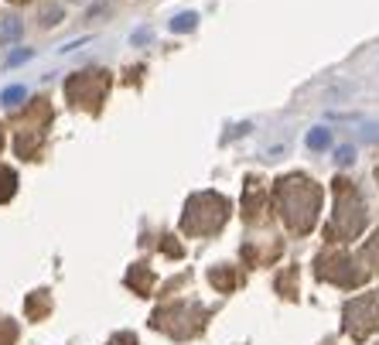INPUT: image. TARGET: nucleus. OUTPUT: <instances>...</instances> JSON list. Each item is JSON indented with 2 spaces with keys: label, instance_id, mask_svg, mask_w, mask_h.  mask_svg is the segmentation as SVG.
<instances>
[{
  "label": "nucleus",
  "instance_id": "f257e3e1",
  "mask_svg": "<svg viewBox=\"0 0 379 345\" xmlns=\"http://www.w3.org/2000/svg\"><path fill=\"white\" fill-rule=\"evenodd\" d=\"M24 34V24H21V17H14V14H0V45H7V41H17Z\"/></svg>",
  "mask_w": 379,
  "mask_h": 345
},
{
  "label": "nucleus",
  "instance_id": "f03ea898",
  "mask_svg": "<svg viewBox=\"0 0 379 345\" xmlns=\"http://www.w3.org/2000/svg\"><path fill=\"white\" fill-rule=\"evenodd\" d=\"M332 144V134L325 130V127H314V130H307V147L311 151H325Z\"/></svg>",
  "mask_w": 379,
  "mask_h": 345
},
{
  "label": "nucleus",
  "instance_id": "7ed1b4c3",
  "mask_svg": "<svg viewBox=\"0 0 379 345\" xmlns=\"http://www.w3.org/2000/svg\"><path fill=\"white\" fill-rule=\"evenodd\" d=\"M14 185H17V174L10 168H0V202H7L14 195Z\"/></svg>",
  "mask_w": 379,
  "mask_h": 345
},
{
  "label": "nucleus",
  "instance_id": "20e7f679",
  "mask_svg": "<svg viewBox=\"0 0 379 345\" xmlns=\"http://www.w3.org/2000/svg\"><path fill=\"white\" fill-rule=\"evenodd\" d=\"M195 24H198V14H178V17H175V21H171V31H178V34H182V31H191V28H195Z\"/></svg>",
  "mask_w": 379,
  "mask_h": 345
},
{
  "label": "nucleus",
  "instance_id": "39448f33",
  "mask_svg": "<svg viewBox=\"0 0 379 345\" xmlns=\"http://www.w3.org/2000/svg\"><path fill=\"white\" fill-rule=\"evenodd\" d=\"M24 96H28L24 86H10V89H3V92H0V103H3V106H17Z\"/></svg>",
  "mask_w": 379,
  "mask_h": 345
},
{
  "label": "nucleus",
  "instance_id": "423d86ee",
  "mask_svg": "<svg viewBox=\"0 0 379 345\" xmlns=\"http://www.w3.org/2000/svg\"><path fill=\"white\" fill-rule=\"evenodd\" d=\"M335 161H338V168H349V165L356 161V151H352L349 144H342V147L335 151Z\"/></svg>",
  "mask_w": 379,
  "mask_h": 345
},
{
  "label": "nucleus",
  "instance_id": "0eeeda50",
  "mask_svg": "<svg viewBox=\"0 0 379 345\" xmlns=\"http://www.w3.org/2000/svg\"><path fill=\"white\" fill-rule=\"evenodd\" d=\"M58 21H62V7H45L41 24H45V28H52V24H58Z\"/></svg>",
  "mask_w": 379,
  "mask_h": 345
},
{
  "label": "nucleus",
  "instance_id": "6e6552de",
  "mask_svg": "<svg viewBox=\"0 0 379 345\" xmlns=\"http://www.w3.org/2000/svg\"><path fill=\"white\" fill-rule=\"evenodd\" d=\"M28 59H31V52L24 48V52H14V55L7 59V65H21V62H28Z\"/></svg>",
  "mask_w": 379,
  "mask_h": 345
},
{
  "label": "nucleus",
  "instance_id": "1a4fd4ad",
  "mask_svg": "<svg viewBox=\"0 0 379 345\" xmlns=\"http://www.w3.org/2000/svg\"><path fill=\"white\" fill-rule=\"evenodd\" d=\"M362 137H366V140H376V137H379V127H366V134H362Z\"/></svg>",
  "mask_w": 379,
  "mask_h": 345
},
{
  "label": "nucleus",
  "instance_id": "9d476101",
  "mask_svg": "<svg viewBox=\"0 0 379 345\" xmlns=\"http://www.w3.org/2000/svg\"><path fill=\"white\" fill-rule=\"evenodd\" d=\"M147 38H151V31H147V28H144V31H137V34H133V41H137V45H140V41H147Z\"/></svg>",
  "mask_w": 379,
  "mask_h": 345
},
{
  "label": "nucleus",
  "instance_id": "9b49d317",
  "mask_svg": "<svg viewBox=\"0 0 379 345\" xmlns=\"http://www.w3.org/2000/svg\"><path fill=\"white\" fill-rule=\"evenodd\" d=\"M14 3H24V0H14Z\"/></svg>",
  "mask_w": 379,
  "mask_h": 345
},
{
  "label": "nucleus",
  "instance_id": "f8f14e48",
  "mask_svg": "<svg viewBox=\"0 0 379 345\" xmlns=\"http://www.w3.org/2000/svg\"><path fill=\"white\" fill-rule=\"evenodd\" d=\"M0 144H3V137H0Z\"/></svg>",
  "mask_w": 379,
  "mask_h": 345
}]
</instances>
